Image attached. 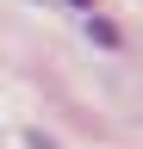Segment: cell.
<instances>
[{
    "label": "cell",
    "instance_id": "6da1fadb",
    "mask_svg": "<svg viewBox=\"0 0 143 149\" xmlns=\"http://www.w3.org/2000/svg\"><path fill=\"white\" fill-rule=\"evenodd\" d=\"M87 37H93L100 50H118V25L112 19H87Z\"/></svg>",
    "mask_w": 143,
    "mask_h": 149
}]
</instances>
